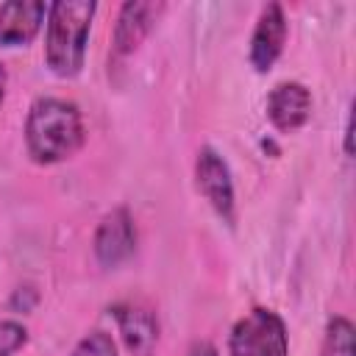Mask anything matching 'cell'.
Here are the masks:
<instances>
[{"label":"cell","mask_w":356,"mask_h":356,"mask_svg":"<svg viewBox=\"0 0 356 356\" xmlns=\"http://www.w3.org/2000/svg\"><path fill=\"white\" fill-rule=\"evenodd\" d=\"M25 145L36 164H56L78 153L83 145V117L75 103L61 97H39L25 120Z\"/></svg>","instance_id":"1"},{"label":"cell","mask_w":356,"mask_h":356,"mask_svg":"<svg viewBox=\"0 0 356 356\" xmlns=\"http://www.w3.org/2000/svg\"><path fill=\"white\" fill-rule=\"evenodd\" d=\"M95 11V0H56L47 6L44 61L58 78H72L81 72Z\"/></svg>","instance_id":"2"},{"label":"cell","mask_w":356,"mask_h":356,"mask_svg":"<svg viewBox=\"0 0 356 356\" xmlns=\"http://www.w3.org/2000/svg\"><path fill=\"white\" fill-rule=\"evenodd\" d=\"M228 356H289L284 320L273 309L256 306L234 325Z\"/></svg>","instance_id":"3"},{"label":"cell","mask_w":356,"mask_h":356,"mask_svg":"<svg viewBox=\"0 0 356 356\" xmlns=\"http://www.w3.org/2000/svg\"><path fill=\"white\" fill-rule=\"evenodd\" d=\"M195 184L220 220L234 225V181L225 159L214 147H200L195 159Z\"/></svg>","instance_id":"4"},{"label":"cell","mask_w":356,"mask_h":356,"mask_svg":"<svg viewBox=\"0 0 356 356\" xmlns=\"http://www.w3.org/2000/svg\"><path fill=\"white\" fill-rule=\"evenodd\" d=\"M92 245H95V256L103 267L122 264L136 248V228H134L131 211L120 206V209H111L108 214H103Z\"/></svg>","instance_id":"5"},{"label":"cell","mask_w":356,"mask_h":356,"mask_svg":"<svg viewBox=\"0 0 356 356\" xmlns=\"http://www.w3.org/2000/svg\"><path fill=\"white\" fill-rule=\"evenodd\" d=\"M286 33H289V25H286L284 8L278 3H267L250 36V64L256 67V72H267L275 64V58L286 44Z\"/></svg>","instance_id":"6"},{"label":"cell","mask_w":356,"mask_h":356,"mask_svg":"<svg viewBox=\"0 0 356 356\" xmlns=\"http://www.w3.org/2000/svg\"><path fill=\"white\" fill-rule=\"evenodd\" d=\"M47 17L42 0H8L0 6V47L28 44Z\"/></svg>","instance_id":"7"},{"label":"cell","mask_w":356,"mask_h":356,"mask_svg":"<svg viewBox=\"0 0 356 356\" xmlns=\"http://www.w3.org/2000/svg\"><path fill=\"white\" fill-rule=\"evenodd\" d=\"M267 117L278 131H298L312 117V92L298 81H281L267 97Z\"/></svg>","instance_id":"8"},{"label":"cell","mask_w":356,"mask_h":356,"mask_svg":"<svg viewBox=\"0 0 356 356\" xmlns=\"http://www.w3.org/2000/svg\"><path fill=\"white\" fill-rule=\"evenodd\" d=\"M161 3H147V0H128L120 14H117V25H114V53L117 56H128L134 53L142 39L153 31L159 14H161Z\"/></svg>","instance_id":"9"},{"label":"cell","mask_w":356,"mask_h":356,"mask_svg":"<svg viewBox=\"0 0 356 356\" xmlns=\"http://www.w3.org/2000/svg\"><path fill=\"white\" fill-rule=\"evenodd\" d=\"M114 317L120 325V334L128 345V350L142 353L147 350L159 337V323L150 309L142 306H114Z\"/></svg>","instance_id":"10"},{"label":"cell","mask_w":356,"mask_h":356,"mask_svg":"<svg viewBox=\"0 0 356 356\" xmlns=\"http://www.w3.org/2000/svg\"><path fill=\"white\" fill-rule=\"evenodd\" d=\"M320 356H356L353 325H350L348 317H331V320H328Z\"/></svg>","instance_id":"11"},{"label":"cell","mask_w":356,"mask_h":356,"mask_svg":"<svg viewBox=\"0 0 356 356\" xmlns=\"http://www.w3.org/2000/svg\"><path fill=\"white\" fill-rule=\"evenodd\" d=\"M72 356H117V345L106 331H92L75 345Z\"/></svg>","instance_id":"12"},{"label":"cell","mask_w":356,"mask_h":356,"mask_svg":"<svg viewBox=\"0 0 356 356\" xmlns=\"http://www.w3.org/2000/svg\"><path fill=\"white\" fill-rule=\"evenodd\" d=\"M28 342V328L17 320H0V356H14Z\"/></svg>","instance_id":"13"},{"label":"cell","mask_w":356,"mask_h":356,"mask_svg":"<svg viewBox=\"0 0 356 356\" xmlns=\"http://www.w3.org/2000/svg\"><path fill=\"white\" fill-rule=\"evenodd\" d=\"M36 300H39V292L33 286H19L11 295V309L14 312H31L36 306Z\"/></svg>","instance_id":"14"},{"label":"cell","mask_w":356,"mask_h":356,"mask_svg":"<svg viewBox=\"0 0 356 356\" xmlns=\"http://www.w3.org/2000/svg\"><path fill=\"white\" fill-rule=\"evenodd\" d=\"M189 356H217V348H214L211 342H197V345L189 350Z\"/></svg>","instance_id":"15"},{"label":"cell","mask_w":356,"mask_h":356,"mask_svg":"<svg viewBox=\"0 0 356 356\" xmlns=\"http://www.w3.org/2000/svg\"><path fill=\"white\" fill-rule=\"evenodd\" d=\"M6 83H8V72H6V67L0 64V103H3V97H6Z\"/></svg>","instance_id":"16"}]
</instances>
